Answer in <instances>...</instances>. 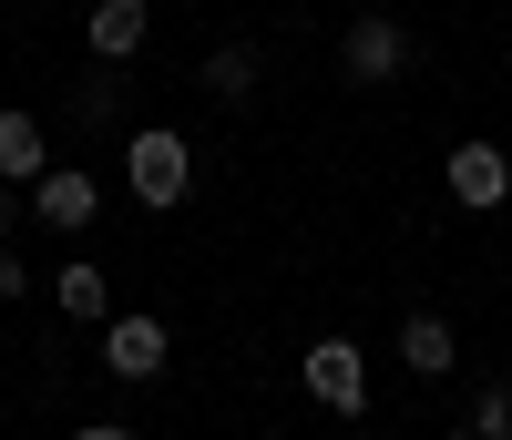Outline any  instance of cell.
Masks as SVG:
<instances>
[{"label": "cell", "mask_w": 512, "mask_h": 440, "mask_svg": "<svg viewBox=\"0 0 512 440\" xmlns=\"http://www.w3.org/2000/svg\"><path fill=\"white\" fill-rule=\"evenodd\" d=\"M400 369H410V379H451V369H461V338H451V318L410 307V318H400Z\"/></svg>", "instance_id": "9c48e42d"}, {"label": "cell", "mask_w": 512, "mask_h": 440, "mask_svg": "<svg viewBox=\"0 0 512 440\" xmlns=\"http://www.w3.org/2000/svg\"><path fill=\"white\" fill-rule=\"evenodd\" d=\"M52 307H62V318H82V328H103V318H113L103 267H52Z\"/></svg>", "instance_id": "8fae6325"}, {"label": "cell", "mask_w": 512, "mask_h": 440, "mask_svg": "<svg viewBox=\"0 0 512 440\" xmlns=\"http://www.w3.org/2000/svg\"><path fill=\"white\" fill-rule=\"evenodd\" d=\"M52 174V134H41V113L0 103V185H41Z\"/></svg>", "instance_id": "52a82bcc"}, {"label": "cell", "mask_w": 512, "mask_h": 440, "mask_svg": "<svg viewBox=\"0 0 512 440\" xmlns=\"http://www.w3.org/2000/svg\"><path fill=\"white\" fill-rule=\"evenodd\" d=\"M472 430H482V440H512V379H482V400H472Z\"/></svg>", "instance_id": "4fadbf2b"}, {"label": "cell", "mask_w": 512, "mask_h": 440, "mask_svg": "<svg viewBox=\"0 0 512 440\" xmlns=\"http://www.w3.org/2000/svg\"><path fill=\"white\" fill-rule=\"evenodd\" d=\"M441 440H482V430H472V420H461V430H441Z\"/></svg>", "instance_id": "e0dca14e"}, {"label": "cell", "mask_w": 512, "mask_h": 440, "mask_svg": "<svg viewBox=\"0 0 512 440\" xmlns=\"http://www.w3.org/2000/svg\"><path fill=\"white\" fill-rule=\"evenodd\" d=\"M31 215H41L52 236H82V226L103 215V174H82V164H52V174L31 185Z\"/></svg>", "instance_id": "8992f818"}, {"label": "cell", "mask_w": 512, "mask_h": 440, "mask_svg": "<svg viewBox=\"0 0 512 440\" xmlns=\"http://www.w3.org/2000/svg\"><path fill=\"white\" fill-rule=\"evenodd\" d=\"M441 185H451L461 215H492V205H512V154H502V144H451Z\"/></svg>", "instance_id": "277c9868"}, {"label": "cell", "mask_w": 512, "mask_h": 440, "mask_svg": "<svg viewBox=\"0 0 512 440\" xmlns=\"http://www.w3.org/2000/svg\"><path fill=\"white\" fill-rule=\"evenodd\" d=\"M164 359H175V338H164V318H144V307H123V318H103V369H113V379H164Z\"/></svg>", "instance_id": "5b68a950"}, {"label": "cell", "mask_w": 512, "mask_h": 440, "mask_svg": "<svg viewBox=\"0 0 512 440\" xmlns=\"http://www.w3.org/2000/svg\"><path fill=\"white\" fill-rule=\"evenodd\" d=\"M297 379H308V400L338 410V420L369 410V348L359 338H308V348H297Z\"/></svg>", "instance_id": "7a4b0ae2"}, {"label": "cell", "mask_w": 512, "mask_h": 440, "mask_svg": "<svg viewBox=\"0 0 512 440\" xmlns=\"http://www.w3.org/2000/svg\"><path fill=\"white\" fill-rule=\"evenodd\" d=\"M123 185H134V205H154V215H175L195 195V154H185L175 123H144V134L123 144Z\"/></svg>", "instance_id": "6da1fadb"}, {"label": "cell", "mask_w": 512, "mask_h": 440, "mask_svg": "<svg viewBox=\"0 0 512 440\" xmlns=\"http://www.w3.org/2000/svg\"><path fill=\"white\" fill-rule=\"evenodd\" d=\"M82 41H93V62H134L144 41H154V11H144V0H93Z\"/></svg>", "instance_id": "ba28073f"}, {"label": "cell", "mask_w": 512, "mask_h": 440, "mask_svg": "<svg viewBox=\"0 0 512 440\" xmlns=\"http://www.w3.org/2000/svg\"><path fill=\"white\" fill-rule=\"evenodd\" d=\"M62 440H134V430H123V420H93V430H62Z\"/></svg>", "instance_id": "9a60e30c"}, {"label": "cell", "mask_w": 512, "mask_h": 440, "mask_svg": "<svg viewBox=\"0 0 512 440\" xmlns=\"http://www.w3.org/2000/svg\"><path fill=\"white\" fill-rule=\"evenodd\" d=\"M410 62H420V41H410V21H390V11H359V21H349V41H338V72H349L359 93L400 82Z\"/></svg>", "instance_id": "3957f363"}, {"label": "cell", "mask_w": 512, "mask_h": 440, "mask_svg": "<svg viewBox=\"0 0 512 440\" xmlns=\"http://www.w3.org/2000/svg\"><path fill=\"white\" fill-rule=\"evenodd\" d=\"M21 226V185H0V236H11Z\"/></svg>", "instance_id": "2e32d148"}, {"label": "cell", "mask_w": 512, "mask_h": 440, "mask_svg": "<svg viewBox=\"0 0 512 440\" xmlns=\"http://www.w3.org/2000/svg\"><path fill=\"white\" fill-rule=\"evenodd\" d=\"M256 82H267L256 41H216V52H205V103H256Z\"/></svg>", "instance_id": "30bf717a"}, {"label": "cell", "mask_w": 512, "mask_h": 440, "mask_svg": "<svg viewBox=\"0 0 512 440\" xmlns=\"http://www.w3.org/2000/svg\"><path fill=\"white\" fill-rule=\"evenodd\" d=\"M113 72H123V62H93V72H82V82H72V113H93V123H103V113L123 103V82H113Z\"/></svg>", "instance_id": "7c38bea8"}, {"label": "cell", "mask_w": 512, "mask_h": 440, "mask_svg": "<svg viewBox=\"0 0 512 440\" xmlns=\"http://www.w3.org/2000/svg\"><path fill=\"white\" fill-rule=\"evenodd\" d=\"M31 287V267H21V246H0V297H21Z\"/></svg>", "instance_id": "5bb4252c"}]
</instances>
